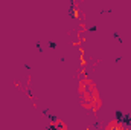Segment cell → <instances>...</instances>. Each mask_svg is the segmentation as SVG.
I'll use <instances>...</instances> for the list:
<instances>
[{"mask_svg":"<svg viewBox=\"0 0 131 130\" xmlns=\"http://www.w3.org/2000/svg\"><path fill=\"white\" fill-rule=\"evenodd\" d=\"M79 94L85 109H92V110H98L101 107V99L98 95V89L93 84L92 80H84L79 84Z\"/></svg>","mask_w":131,"mask_h":130,"instance_id":"1","label":"cell"}]
</instances>
